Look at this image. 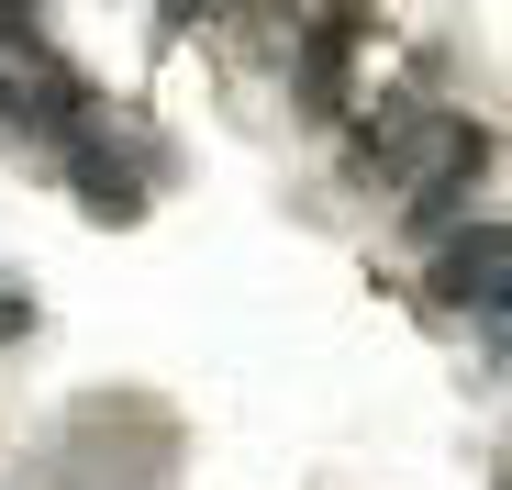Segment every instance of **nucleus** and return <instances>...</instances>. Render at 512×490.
Returning a JSON list of instances; mask_svg holds the SVG:
<instances>
[{"label": "nucleus", "mask_w": 512, "mask_h": 490, "mask_svg": "<svg viewBox=\"0 0 512 490\" xmlns=\"http://www.w3.org/2000/svg\"><path fill=\"white\" fill-rule=\"evenodd\" d=\"M501 257H512V234H501V223H468V234L435 245V290H446L457 312H479V335H490V346H501V279H512Z\"/></svg>", "instance_id": "f257e3e1"}, {"label": "nucleus", "mask_w": 512, "mask_h": 490, "mask_svg": "<svg viewBox=\"0 0 512 490\" xmlns=\"http://www.w3.org/2000/svg\"><path fill=\"white\" fill-rule=\"evenodd\" d=\"M379 23L357 12V0H334V12H312V34H301V112H346V90H357V45H368Z\"/></svg>", "instance_id": "f03ea898"}, {"label": "nucleus", "mask_w": 512, "mask_h": 490, "mask_svg": "<svg viewBox=\"0 0 512 490\" xmlns=\"http://www.w3.org/2000/svg\"><path fill=\"white\" fill-rule=\"evenodd\" d=\"M67 168H78V212H90V223H134V212H145V179H112V156H101L90 134L67 145Z\"/></svg>", "instance_id": "7ed1b4c3"}, {"label": "nucleus", "mask_w": 512, "mask_h": 490, "mask_svg": "<svg viewBox=\"0 0 512 490\" xmlns=\"http://www.w3.org/2000/svg\"><path fill=\"white\" fill-rule=\"evenodd\" d=\"M23 335H34V301H23V290H0V346H23Z\"/></svg>", "instance_id": "20e7f679"}, {"label": "nucleus", "mask_w": 512, "mask_h": 490, "mask_svg": "<svg viewBox=\"0 0 512 490\" xmlns=\"http://www.w3.org/2000/svg\"><path fill=\"white\" fill-rule=\"evenodd\" d=\"M0 34H12V45H34V0H0Z\"/></svg>", "instance_id": "39448f33"}, {"label": "nucleus", "mask_w": 512, "mask_h": 490, "mask_svg": "<svg viewBox=\"0 0 512 490\" xmlns=\"http://www.w3.org/2000/svg\"><path fill=\"white\" fill-rule=\"evenodd\" d=\"M0 123H23V67H0Z\"/></svg>", "instance_id": "423d86ee"}]
</instances>
